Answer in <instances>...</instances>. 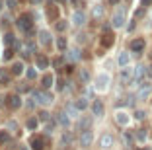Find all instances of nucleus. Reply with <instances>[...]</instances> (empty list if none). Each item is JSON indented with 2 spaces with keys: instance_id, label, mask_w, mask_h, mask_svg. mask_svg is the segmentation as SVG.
Masks as SVG:
<instances>
[{
  "instance_id": "6e6552de",
  "label": "nucleus",
  "mask_w": 152,
  "mask_h": 150,
  "mask_svg": "<svg viewBox=\"0 0 152 150\" xmlns=\"http://www.w3.org/2000/svg\"><path fill=\"white\" fill-rule=\"evenodd\" d=\"M84 22H86V14L80 12V10H76V12L72 14V23L80 27V26H84Z\"/></svg>"
},
{
  "instance_id": "c03bdc74",
  "label": "nucleus",
  "mask_w": 152,
  "mask_h": 150,
  "mask_svg": "<svg viewBox=\"0 0 152 150\" xmlns=\"http://www.w3.org/2000/svg\"><path fill=\"white\" fill-rule=\"evenodd\" d=\"M146 74H148V78H152V66H148V68H146Z\"/></svg>"
},
{
  "instance_id": "ddd939ff",
  "label": "nucleus",
  "mask_w": 152,
  "mask_h": 150,
  "mask_svg": "<svg viewBox=\"0 0 152 150\" xmlns=\"http://www.w3.org/2000/svg\"><path fill=\"white\" fill-rule=\"evenodd\" d=\"M35 64H37V68H49V59L45 57V55H37Z\"/></svg>"
},
{
  "instance_id": "f8f14e48",
  "label": "nucleus",
  "mask_w": 152,
  "mask_h": 150,
  "mask_svg": "<svg viewBox=\"0 0 152 150\" xmlns=\"http://www.w3.org/2000/svg\"><path fill=\"white\" fill-rule=\"evenodd\" d=\"M92 113H94L96 117H102L103 115V103L99 102V100H96V102L92 103Z\"/></svg>"
},
{
  "instance_id": "1a4fd4ad",
  "label": "nucleus",
  "mask_w": 152,
  "mask_h": 150,
  "mask_svg": "<svg viewBox=\"0 0 152 150\" xmlns=\"http://www.w3.org/2000/svg\"><path fill=\"white\" fill-rule=\"evenodd\" d=\"M6 105H8L10 109H20V105H22V97L14 94V96H10V97H8V102H6Z\"/></svg>"
},
{
  "instance_id": "09e8293b",
  "label": "nucleus",
  "mask_w": 152,
  "mask_h": 150,
  "mask_svg": "<svg viewBox=\"0 0 152 150\" xmlns=\"http://www.w3.org/2000/svg\"><path fill=\"white\" fill-rule=\"evenodd\" d=\"M31 2H41V0H31Z\"/></svg>"
},
{
  "instance_id": "f3484780",
  "label": "nucleus",
  "mask_w": 152,
  "mask_h": 150,
  "mask_svg": "<svg viewBox=\"0 0 152 150\" xmlns=\"http://www.w3.org/2000/svg\"><path fill=\"white\" fill-rule=\"evenodd\" d=\"M23 68H26V66H23V62H14L12 68H10V72H12L14 76H20V74H23Z\"/></svg>"
},
{
  "instance_id": "2f4dec72",
  "label": "nucleus",
  "mask_w": 152,
  "mask_h": 150,
  "mask_svg": "<svg viewBox=\"0 0 152 150\" xmlns=\"http://www.w3.org/2000/svg\"><path fill=\"white\" fill-rule=\"evenodd\" d=\"M55 27H57V31H61V33H63V31L68 27V23H66V22H63V20H58V22H57V26H55Z\"/></svg>"
},
{
  "instance_id": "7ed1b4c3",
  "label": "nucleus",
  "mask_w": 152,
  "mask_h": 150,
  "mask_svg": "<svg viewBox=\"0 0 152 150\" xmlns=\"http://www.w3.org/2000/svg\"><path fill=\"white\" fill-rule=\"evenodd\" d=\"M18 27L29 33V31H31V27H33V23H31V16H29V14H23V16H20V20H18Z\"/></svg>"
},
{
  "instance_id": "72a5a7b5",
  "label": "nucleus",
  "mask_w": 152,
  "mask_h": 150,
  "mask_svg": "<svg viewBox=\"0 0 152 150\" xmlns=\"http://www.w3.org/2000/svg\"><path fill=\"white\" fill-rule=\"evenodd\" d=\"M63 142H64V144H70V142H72V135H70V132H64V135H63Z\"/></svg>"
},
{
  "instance_id": "9b49d317",
  "label": "nucleus",
  "mask_w": 152,
  "mask_h": 150,
  "mask_svg": "<svg viewBox=\"0 0 152 150\" xmlns=\"http://www.w3.org/2000/svg\"><path fill=\"white\" fill-rule=\"evenodd\" d=\"M107 84H109V76L107 74H99L96 88H98V90H107Z\"/></svg>"
},
{
  "instance_id": "5701e85b",
  "label": "nucleus",
  "mask_w": 152,
  "mask_h": 150,
  "mask_svg": "<svg viewBox=\"0 0 152 150\" xmlns=\"http://www.w3.org/2000/svg\"><path fill=\"white\" fill-rule=\"evenodd\" d=\"M129 61H131L129 53H121L119 55V66L121 68H123V66H129Z\"/></svg>"
},
{
  "instance_id": "cd10ccee",
  "label": "nucleus",
  "mask_w": 152,
  "mask_h": 150,
  "mask_svg": "<svg viewBox=\"0 0 152 150\" xmlns=\"http://www.w3.org/2000/svg\"><path fill=\"white\" fill-rule=\"evenodd\" d=\"M27 129H29V131H33V129H37V125H39V121L35 119V117H31V119H27Z\"/></svg>"
},
{
  "instance_id": "4be33fe9",
  "label": "nucleus",
  "mask_w": 152,
  "mask_h": 150,
  "mask_svg": "<svg viewBox=\"0 0 152 150\" xmlns=\"http://www.w3.org/2000/svg\"><path fill=\"white\" fill-rule=\"evenodd\" d=\"M74 105H76V109H78V111H84L86 107H88V100H86V97H78Z\"/></svg>"
},
{
  "instance_id": "6ab92c4d",
  "label": "nucleus",
  "mask_w": 152,
  "mask_h": 150,
  "mask_svg": "<svg viewBox=\"0 0 152 150\" xmlns=\"http://www.w3.org/2000/svg\"><path fill=\"white\" fill-rule=\"evenodd\" d=\"M115 121H117L119 125H127V123H129V115L123 113V111H119V113L115 115Z\"/></svg>"
},
{
  "instance_id": "a18cd8bd",
  "label": "nucleus",
  "mask_w": 152,
  "mask_h": 150,
  "mask_svg": "<svg viewBox=\"0 0 152 150\" xmlns=\"http://www.w3.org/2000/svg\"><path fill=\"white\" fill-rule=\"evenodd\" d=\"M150 2H152V0H142V6H148Z\"/></svg>"
},
{
  "instance_id": "473e14b6",
  "label": "nucleus",
  "mask_w": 152,
  "mask_h": 150,
  "mask_svg": "<svg viewBox=\"0 0 152 150\" xmlns=\"http://www.w3.org/2000/svg\"><path fill=\"white\" fill-rule=\"evenodd\" d=\"M68 59H70V61H78V59H80V55H78V51H70V53H68Z\"/></svg>"
},
{
  "instance_id": "bb28decb",
  "label": "nucleus",
  "mask_w": 152,
  "mask_h": 150,
  "mask_svg": "<svg viewBox=\"0 0 152 150\" xmlns=\"http://www.w3.org/2000/svg\"><path fill=\"white\" fill-rule=\"evenodd\" d=\"M31 148H33V150H41V148H43V142H41V138H35V137L31 138Z\"/></svg>"
},
{
  "instance_id": "37998d69",
  "label": "nucleus",
  "mask_w": 152,
  "mask_h": 150,
  "mask_svg": "<svg viewBox=\"0 0 152 150\" xmlns=\"http://www.w3.org/2000/svg\"><path fill=\"white\" fill-rule=\"evenodd\" d=\"M8 8H16V0H8Z\"/></svg>"
},
{
  "instance_id": "aec40b11",
  "label": "nucleus",
  "mask_w": 152,
  "mask_h": 150,
  "mask_svg": "<svg viewBox=\"0 0 152 150\" xmlns=\"http://www.w3.org/2000/svg\"><path fill=\"white\" fill-rule=\"evenodd\" d=\"M39 41H41V45H49L51 43V35H49V31H39Z\"/></svg>"
},
{
  "instance_id": "3c124183",
  "label": "nucleus",
  "mask_w": 152,
  "mask_h": 150,
  "mask_svg": "<svg viewBox=\"0 0 152 150\" xmlns=\"http://www.w3.org/2000/svg\"><path fill=\"white\" fill-rule=\"evenodd\" d=\"M150 59H152V53H150Z\"/></svg>"
},
{
  "instance_id": "f257e3e1",
  "label": "nucleus",
  "mask_w": 152,
  "mask_h": 150,
  "mask_svg": "<svg viewBox=\"0 0 152 150\" xmlns=\"http://www.w3.org/2000/svg\"><path fill=\"white\" fill-rule=\"evenodd\" d=\"M33 97H35L37 103H43V105L53 103V94H49V92H41V90H37V92H33Z\"/></svg>"
},
{
  "instance_id": "2eb2a0df",
  "label": "nucleus",
  "mask_w": 152,
  "mask_h": 150,
  "mask_svg": "<svg viewBox=\"0 0 152 150\" xmlns=\"http://www.w3.org/2000/svg\"><path fill=\"white\" fill-rule=\"evenodd\" d=\"M146 74V68H144V66H137V68H134V84H139L140 80H142V76Z\"/></svg>"
},
{
  "instance_id": "c9c22d12",
  "label": "nucleus",
  "mask_w": 152,
  "mask_h": 150,
  "mask_svg": "<svg viewBox=\"0 0 152 150\" xmlns=\"http://www.w3.org/2000/svg\"><path fill=\"white\" fill-rule=\"evenodd\" d=\"M123 140H125V144H127V146H129V144H131V142H133V137H131L129 132H125V135H123Z\"/></svg>"
},
{
  "instance_id": "0eeeda50",
  "label": "nucleus",
  "mask_w": 152,
  "mask_h": 150,
  "mask_svg": "<svg viewBox=\"0 0 152 150\" xmlns=\"http://www.w3.org/2000/svg\"><path fill=\"white\" fill-rule=\"evenodd\" d=\"M123 23H125V14L121 12H115L113 14V18H111V26L113 27H123Z\"/></svg>"
},
{
  "instance_id": "de8ad7c7",
  "label": "nucleus",
  "mask_w": 152,
  "mask_h": 150,
  "mask_svg": "<svg viewBox=\"0 0 152 150\" xmlns=\"http://www.w3.org/2000/svg\"><path fill=\"white\" fill-rule=\"evenodd\" d=\"M2 6H4V2H2V0H0V10H2Z\"/></svg>"
},
{
  "instance_id": "c756f323",
  "label": "nucleus",
  "mask_w": 152,
  "mask_h": 150,
  "mask_svg": "<svg viewBox=\"0 0 152 150\" xmlns=\"http://www.w3.org/2000/svg\"><path fill=\"white\" fill-rule=\"evenodd\" d=\"M57 47L61 49V51H64V49H66V37H58L57 39Z\"/></svg>"
},
{
  "instance_id": "f03ea898",
  "label": "nucleus",
  "mask_w": 152,
  "mask_h": 150,
  "mask_svg": "<svg viewBox=\"0 0 152 150\" xmlns=\"http://www.w3.org/2000/svg\"><path fill=\"white\" fill-rule=\"evenodd\" d=\"M92 140H94V132H92V129L80 132V138H78V142H80L82 148H88V146L92 144Z\"/></svg>"
},
{
  "instance_id": "7c9ffc66",
  "label": "nucleus",
  "mask_w": 152,
  "mask_h": 150,
  "mask_svg": "<svg viewBox=\"0 0 152 150\" xmlns=\"http://www.w3.org/2000/svg\"><path fill=\"white\" fill-rule=\"evenodd\" d=\"M92 16H94V18H102L103 16V6H96L94 12H92Z\"/></svg>"
},
{
  "instance_id": "8fccbe9b",
  "label": "nucleus",
  "mask_w": 152,
  "mask_h": 150,
  "mask_svg": "<svg viewBox=\"0 0 152 150\" xmlns=\"http://www.w3.org/2000/svg\"><path fill=\"white\" fill-rule=\"evenodd\" d=\"M20 150H27V148H20Z\"/></svg>"
},
{
  "instance_id": "e433bc0d",
  "label": "nucleus",
  "mask_w": 152,
  "mask_h": 150,
  "mask_svg": "<svg viewBox=\"0 0 152 150\" xmlns=\"http://www.w3.org/2000/svg\"><path fill=\"white\" fill-rule=\"evenodd\" d=\"M12 57H14V49H6L4 51V59L8 61V59H12Z\"/></svg>"
},
{
  "instance_id": "f704fd0d",
  "label": "nucleus",
  "mask_w": 152,
  "mask_h": 150,
  "mask_svg": "<svg viewBox=\"0 0 152 150\" xmlns=\"http://www.w3.org/2000/svg\"><path fill=\"white\" fill-rule=\"evenodd\" d=\"M4 43L6 45H12L14 43V35H12V33H6V35H4Z\"/></svg>"
},
{
  "instance_id": "39448f33",
  "label": "nucleus",
  "mask_w": 152,
  "mask_h": 150,
  "mask_svg": "<svg viewBox=\"0 0 152 150\" xmlns=\"http://www.w3.org/2000/svg\"><path fill=\"white\" fill-rule=\"evenodd\" d=\"M99 43H102V47H105V49L113 45V33L109 31V27L103 29V35H102V41H99Z\"/></svg>"
},
{
  "instance_id": "dca6fc26",
  "label": "nucleus",
  "mask_w": 152,
  "mask_h": 150,
  "mask_svg": "<svg viewBox=\"0 0 152 150\" xmlns=\"http://www.w3.org/2000/svg\"><path fill=\"white\" fill-rule=\"evenodd\" d=\"M78 129H80V131H88V129H92V119H90V117H82V119L78 121Z\"/></svg>"
},
{
  "instance_id": "c85d7f7f",
  "label": "nucleus",
  "mask_w": 152,
  "mask_h": 150,
  "mask_svg": "<svg viewBox=\"0 0 152 150\" xmlns=\"http://www.w3.org/2000/svg\"><path fill=\"white\" fill-rule=\"evenodd\" d=\"M80 80L84 82V84H88V82H90V72L86 70V68H82V70H80Z\"/></svg>"
},
{
  "instance_id": "412c9836",
  "label": "nucleus",
  "mask_w": 152,
  "mask_h": 150,
  "mask_svg": "<svg viewBox=\"0 0 152 150\" xmlns=\"http://www.w3.org/2000/svg\"><path fill=\"white\" fill-rule=\"evenodd\" d=\"M41 86H43L45 90L51 88V86H53V74H45V76H43V80H41Z\"/></svg>"
},
{
  "instance_id": "20e7f679",
  "label": "nucleus",
  "mask_w": 152,
  "mask_h": 150,
  "mask_svg": "<svg viewBox=\"0 0 152 150\" xmlns=\"http://www.w3.org/2000/svg\"><path fill=\"white\" fill-rule=\"evenodd\" d=\"M119 78H121V84H129L131 80H134V70H131L129 66H123Z\"/></svg>"
},
{
  "instance_id": "ea45409f",
  "label": "nucleus",
  "mask_w": 152,
  "mask_h": 150,
  "mask_svg": "<svg viewBox=\"0 0 152 150\" xmlns=\"http://www.w3.org/2000/svg\"><path fill=\"white\" fill-rule=\"evenodd\" d=\"M35 68H29V70H27V78H35Z\"/></svg>"
},
{
  "instance_id": "423d86ee",
  "label": "nucleus",
  "mask_w": 152,
  "mask_h": 150,
  "mask_svg": "<svg viewBox=\"0 0 152 150\" xmlns=\"http://www.w3.org/2000/svg\"><path fill=\"white\" fill-rule=\"evenodd\" d=\"M99 146H102L103 150H107V148H111V146H113V137L109 135V132H105V135L99 137Z\"/></svg>"
},
{
  "instance_id": "a878e982",
  "label": "nucleus",
  "mask_w": 152,
  "mask_h": 150,
  "mask_svg": "<svg viewBox=\"0 0 152 150\" xmlns=\"http://www.w3.org/2000/svg\"><path fill=\"white\" fill-rule=\"evenodd\" d=\"M47 14H49V18L57 20V16H58V10H57V6H53V4H51L49 8H47Z\"/></svg>"
},
{
  "instance_id": "79ce46f5",
  "label": "nucleus",
  "mask_w": 152,
  "mask_h": 150,
  "mask_svg": "<svg viewBox=\"0 0 152 150\" xmlns=\"http://www.w3.org/2000/svg\"><path fill=\"white\" fill-rule=\"evenodd\" d=\"M8 138H10V137L6 135V132H0V140H8Z\"/></svg>"
},
{
  "instance_id": "9d476101",
  "label": "nucleus",
  "mask_w": 152,
  "mask_h": 150,
  "mask_svg": "<svg viewBox=\"0 0 152 150\" xmlns=\"http://www.w3.org/2000/svg\"><path fill=\"white\" fill-rule=\"evenodd\" d=\"M142 49H144V39H133L131 41V51H133V53L139 55Z\"/></svg>"
},
{
  "instance_id": "a19ab883",
  "label": "nucleus",
  "mask_w": 152,
  "mask_h": 150,
  "mask_svg": "<svg viewBox=\"0 0 152 150\" xmlns=\"http://www.w3.org/2000/svg\"><path fill=\"white\" fill-rule=\"evenodd\" d=\"M142 14H144V10H142V8H140V10H139V12H134V18H142Z\"/></svg>"
},
{
  "instance_id": "b1692460",
  "label": "nucleus",
  "mask_w": 152,
  "mask_h": 150,
  "mask_svg": "<svg viewBox=\"0 0 152 150\" xmlns=\"http://www.w3.org/2000/svg\"><path fill=\"white\" fill-rule=\"evenodd\" d=\"M146 137H148V132H146V129H139V131H137V135H134V138H137V140H146Z\"/></svg>"
},
{
  "instance_id": "49530a36",
  "label": "nucleus",
  "mask_w": 152,
  "mask_h": 150,
  "mask_svg": "<svg viewBox=\"0 0 152 150\" xmlns=\"http://www.w3.org/2000/svg\"><path fill=\"white\" fill-rule=\"evenodd\" d=\"M109 4H119V0H109Z\"/></svg>"
},
{
  "instance_id": "393cba45",
  "label": "nucleus",
  "mask_w": 152,
  "mask_h": 150,
  "mask_svg": "<svg viewBox=\"0 0 152 150\" xmlns=\"http://www.w3.org/2000/svg\"><path fill=\"white\" fill-rule=\"evenodd\" d=\"M58 123L63 125V127H68V125H70V119H68V115H66V113H58Z\"/></svg>"
},
{
  "instance_id": "58836bf2",
  "label": "nucleus",
  "mask_w": 152,
  "mask_h": 150,
  "mask_svg": "<svg viewBox=\"0 0 152 150\" xmlns=\"http://www.w3.org/2000/svg\"><path fill=\"white\" fill-rule=\"evenodd\" d=\"M134 117H137L139 121H142L144 117H146V113H144V111H137V113H134Z\"/></svg>"
},
{
  "instance_id": "4c0bfd02",
  "label": "nucleus",
  "mask_w": 152,
  "mask_h": 150,
  "mask_svg": "<svg viewBox=\"0 0 152 150\" xmlns=\"http://www.w3.org/2000/svg\"><path fill=\"white\" fill-rule=\"evenodd\" d=\"M39 119L41 121H49V113H47V111H41V113H39Z\"/></svg>"
},
{
  "instance_id": "a211bd4d",
  "label": "nucleus",
  "mask_w": 152,
  "mask_h": 150,
  "mask_svg": "<svg viewBox=\"0 0 152 150\" xmlns=\"http://www.w3.org/2000/svg\"><path fill=\"white\" fill-rule=\"evenodd\" d=\"M12 72H10V70H0V82H2V84H10V80H12Z\"/></svg>"
},
{
  "instance_id": "4468645a",
  "label": "nucleus",
  "mask_w": 152,
  "mask_h": 150,
  "mask_svg": "<svg viewBox=\"0 0 152 150\" xmlns=\"http://www.w3.org/2000/svg\"><path fill=\"white\" fill-rule=\"evenodd\" d=\"M150 92H152V84H142L140 90H139V97L140 100H146V97L150 96Z\"/></svg>"
}]
</instances>
